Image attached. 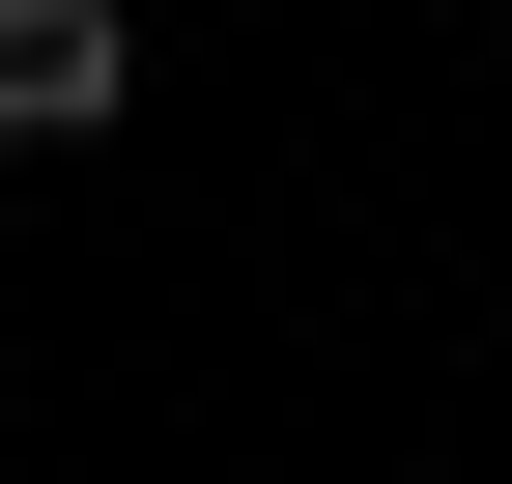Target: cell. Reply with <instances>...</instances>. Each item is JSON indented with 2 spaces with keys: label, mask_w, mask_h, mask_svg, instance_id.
I'll use <instances>...</instances> for the list:
<instances>
[{
  "label": "cell",
  "mask_w": 512,
  "mask_h": 484,
  "mask_svg": "<svg viewBox=\"0 0 512 484\" xmlns=\"http://www.w3.org/2000/svg\"><path fill=\"white\" fill-rule=\"evenodd\" d=\"M114 114V0H0V143H86Z\"/></svg>",
  "instance_id": "obj_1"
}]
</instances>
